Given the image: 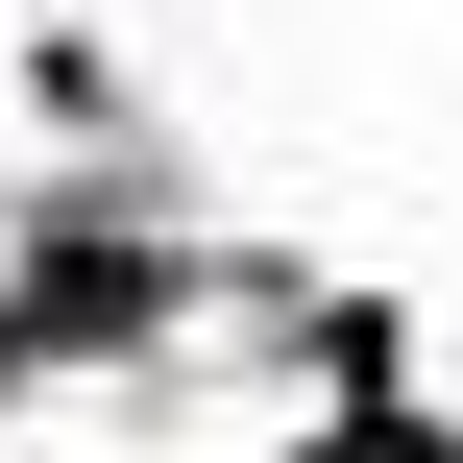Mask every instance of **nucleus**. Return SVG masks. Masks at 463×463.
Here are the masks:
<instances>
[{"label":"nucleus","mask_w":463,"mask_h":463,"mask_svg":"<svg viewBox=\"0 0 463 463\" xmlns=\"http://www.w3.org/2000/svg\"><path fill=\"white\" fill-rule=\"evenodd\" d=\"M342 463H439V439H366V415H342Z\"/></svg>","instance_id":"obj_1"}]
</instances>
